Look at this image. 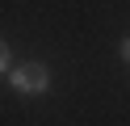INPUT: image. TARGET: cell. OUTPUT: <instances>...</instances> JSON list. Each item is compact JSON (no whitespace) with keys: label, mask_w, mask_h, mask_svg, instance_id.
Segmentation results:
<instances>
[{"label":"cell","mask_w":130,"mask_h":126,"mask_svg":"<svg viewBox=\"0 0 130 126\" xmlns=\"http://www.w3.org/2000/svg\"><path fill=\"white\" fill-rule=\"evenodd\" d=\"M46 80H51V72H46V63H21L17 72H13V88L17 92H42L46 88Z\"/></svg>","instance_id":"obj_1"},{"label":"cell","mask_w":130,"mask_h":126,"mask_svg":"<svg viewBox=\"0 0 130 126\" xmlns=\"http://www.w3.org/2000/svg\"><path fill=\"white\" fill-rule=\"evenodd\" d=\"M122 55H126V63H130V38H126V42H122Z\"/></svg>","instance_id":"obj_2"}]
</instances>
